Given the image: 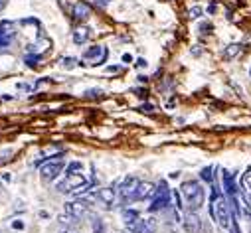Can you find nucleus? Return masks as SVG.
<instances>
[{
    "mask_svg": "<svg viewBox=\"0 0 251 233\" xmlns=\"http://www.w3.org/2000/svg\"><path fill=\"white\" fill-rule=\"evenodd\" d=\"M180 194H182L188 210L198 211L206 202V190L198 180H184L180 186Z\"/></svg>",
    "mask_w": 251,
    "mask_h": 233,
    "instance_id": "f257e3e1",
    "label": "nucleus"
},
{
    "mask_svg": "<svg viewBox=\"0 0 251 233\" xmlns=\"http://www.w3.org/2000/svg\"><path fill=\"white\" fill-rule=\"evenodd\" d=\"M170 200H172V192H170L166 180H160V182L156 184V192H154V196H152V200H151L149 213H156V211L168 210V208L172 206Z\"/></svg>",
    "mask_w": 251,
    "mask_h": 233,
    "instance_id": "f03ea898",
    "label": "nucleus"
},
{
    "mask_svg": "<svg viewBox=\"0 0 251 233\" xmlns=\"http://www.w3.org/2000/svg\"><path fill=\"white\" fill-rule=\"evenodd\" d=\"M141 180L137 176H125L121 182H119V204L123 206H127V204H135V192L139 188Z\"/></svg>",
    "mask_w": 251,
    "mask_h": 233,
    "instance_id": "7ed1b4c3",
    "label": "nucleus"
},
{
    "mask_svg": "<svg viewBox=\"0 0 251 233\" xmlns=\"http://www.w3.org/2000/svg\"><path fill=\"white\" fill-rule=\"evenodd\" d=\"M66 170V162L61 158H53V160H46L42 166H40V178L42 182L46 184H51L57 180L59 174H64Z\"/></svg>",
    "mask_w": 251,
    "mask_h": 233,
    "instance_id": "20e7f679",
    "label": "nucleus"
},
{
    "mask_svg": "<svg viewBox=\"0 0 251 233\" xmlns=\"http://www.w3.org/2000/svg\"><path fill=\"white\" fill-rule=\"evenodd\" d=\"M91 198L97 200L101 206H105L107 210H111L117 202H119V192H117V184L105 186V188H97L91 192Z\"/></svg>",
    "mask_w": 251,
    "mask_h": 233,
    "instance_id": "39448f33",
    "label": "nucleus"
},
{
    "mask_svg": "<svg viewBox=\"0 0 251 233\" xmlns=\"http://www.w3.org/2000/svg\"><path fill=\"white\" fill-rule=\"evenodd\" d=\"M85 184H87V180H85L83 174H72V176H64V180H59L55 184V192H59V194H74L75 190H79Z\"/></svg>",
    "mask_w": 251,
    "mask_h": 233,
    "instance_id": "423d86ee",
    "label": "nucleus"
},
{
    "mask_svg": "<svg viewBox=\"0 0 251 233\" xmlns=\"http://www.w3.org/2000/svg\"><path fill=\"white\" fill-rule=\"evenodd\" d=\"M180 223H182L186 233H200L202 227H204V221H202V217L198 215L196 210H186L182 213V221Z\"/></svg>",
    "mask_w": 251,
    "mask_h": 233,
    "instance_id": "0eeeda50",
    "label": "nucleus"
},
{
    "mask_svg": "<svg viewBox=\"0 0 251 233\" xmlns=\"http://www.w3.org/2000/svg\"><path fill=\"white\" fill-rule=\"evenodd\" d=\"M121 215H123L125 227H127L129 233H137V231H139V227H141V223H143V215H141L139 210H135V208H125V210L121 211Z\"/></svg>",
    "mask_w": 251,
    "mask_h": 233,
    "instance_id": "6e6552de",
    "label": "nucleus"
},
{
    "mask_svg": "<svg viewBox=\"0 0 251 233\" xmlns=\"http://www.w3.org/2000/svg\"><path fill=\"white\" fill-rule=\"evenodd\" d=\"M66 213L74 215L75 219H83L89 213V202L87 200H81V198H75V200H72V202L66 204Z\"/></svg>",
    "mask_w": 251,
    "mask_h": 233,
    "instance_id": "1a4fd4ad",
    "label": "nucleus"
},
{
    "mask_svg": "<svg viewBox=\"0 0 251 233\" xmlns=\"http://www.w3.org/2000/svg\"><path fill=\"white\" fill-rule=\"evenodd\" d=\"M156 192V184L149 182V180H141L137 192H135V202H147V200H152Z\"/></svg>",
    "mask_w": 251,
    "mask_h": 233,
    "instance_id": "9d476101",
    "label": "nucleus"
},
{
    "mask_svg": "<svg viewBox=\"0 0 251 233\" xmlns=\"http://www.w3.org/2000/svg\"><path fill=\"white\" fill-rule=\"evenodd\" d=\"M14 36H16V30H14V24L10 20L0 22V47L10 46V42L14 40Z\"/></svg>",
    "mask_w": 251,
    "mask_h": 233,
    "instance_id": "9b49d317",
    "label": "nucleus"
},
{
    "mask_svg": "<svg viewBox=\"0 0 251 233\" xmlns=\"http://www.w3.org/2000/svg\"><path fill=\"white\" fill-rule=\"evenodd\" d=\"M89 16H91V8H89L85 2H75V4L72 6V18H74V20L83 22V20H87Z\"/></svg>",
    "mask_w": 251,
    "mask_h": 233,
    "instance_id": "f8f14e48",
    "label": "nucleus"
},
{
    "mask_svg": "<svg viewBox=\"0 0 251 233\" xmlns=\"http://www.w3.org/2000/svg\"><path fill=\"white\" fill-rule=\"evenodd\" d=\"M89 38H91V28H89V26H77V28L74 30V42H75L77 46L85 44Z\"/></svg>",
    "mask_w": 251,
    "mask_h": 233,
    "instance_id": "ddd939ff",
    "label": "nucleus"
},
{
    "mask_svg": "<svg viewBox=\"0 0 251 233\" xmlns=\"http://www.w3.org/2000/svg\"><path fill=\"white\" fill-rule=\"evenodd\" d=\"M105 49H107V47H103V46H91V47H87V49L83 51V60H91V62H97L99 57L105 53Z\"/></svg>",
    "mask_w": 251,
    "mask_h": 233,
    "instance_id": "4468645a",
    "label": "nucleus"
},
{
    "mask_svg": "<svg viewBox=\"0 0 251 233\" xmlns=\"http://www.w3.org/2000/svg\"><path fill=\"white\" fill-rule=\"evenodd\" d=\"M239 188H241L243 194L251 200V168H249L245 174H241V178H239Z\"/></svg>",
    "mask_w": 251,
    "mask_h": 233,
    "instance_id": "2eb2a0df",
    "label": "nucleus"
},
{
    "mask_svg": "<svg viewBox=\"0 0 251 233\" xmlns=\"http://www.w3.org/2000/svg\"><path fill=\"white\" fill-rule=\"evenodd\" d=\"M137 233H156V219L154 217H143V223Z\"/></svg>",
    "mask_w": 251,
    "mask_h": 233,
    "instance_id": "dca6fc26",
    "label": "nucleus"
},
{
    "mask_svg": "<svg viewBox=\"0 0 251 233\" xmlns=\"http://www.w3.org/2000/svg\"><path fill=\"white\" fill-rule=\"evenodd\" d=\"M214 172H216V166H206L200 170V180L202 182H208V184H214Z\"/></svg>",
    "mask_w": 251,
    "mask_h": 233,
    "instance_id": "f3484780",
    "label": "nucleus"
},
{
    "mask_svg": "<svg viewBox=\"0 0 251 233\" xmlns=\"http://www.w3.org/2000/svg\"><path fill=\"white\" fill-rule=\"evenodd\" d=\"M83 172V164L81 162H70L68 166H66V170H64V176H72V174H81Z\"/></svg>",
    "mask_w": 251,
    "mask_h": 233,
    "instance_id": "a211bd4d",
    "label": "nucleus"
},
{
    "mask_svg": "<svg viewBox=\"0 0 251 233\" xmlns=\"http://www.w3.org/2000/svg\"><path fill=\"white\" fill-rule=\"evenodd\" d=\"M239 51H241V44H231V46H227L224 49V57H226V60H233Z\"/></svg>",
    "mask_w": 251,
    "mask_h": 233,
    "instance_id": "6ab92c4d",
    "label": "nucleus"
},
{
    "mask_svg": "<svg viewBox=\"0 0 251 233\" xmlns=\"http://www.w3.org/2000/svg\"><path fill=\"white\" fill-rule=\"evenodd\" d=\"M91 227H93V231H95V233H105V225H103L101 217H97V215H93V217H91Z\"/></svg>",
    "mask_w": 251,
    "mask_h": 233,
    "instance_id": "aec40b11",
    "label": "nucleus"
},
{
    "mask_svg": "<svg viewBox=\"0 0 251 233\" xmlns=\"http://www.w3.org/2000/svg\"><path fill=\"white\" fill-rule=\"evenodd\" d=\"M77 64L75 57H61V66H64V70H74Z\"/></svg>",
    "mask_w": 251,
    "mask_h": 233,
    "instance_id": "412c9836",
    "label": "nucleus"
},
{
    "mask_svg": "<svg viewBox=\"0 0 251 233\" xmlns=\"http://www.w3.org/2000/svg\"><path fill=\"white\" fill-rule=\"evenodd\" d=\"M107 57H109V49H105V53H103V55L99 57V60H97V62H93L91 66H93V68H99V66H103V64L107 62Z\"/></svg>",
    "mask_w": 251,
    "mask_h": 233,
    "instance_id": "4be33fe9",
    "label": "nucleus"
},
{
    "mask_svg": "<svg viewBox=\"0 0 251 233\" xmlns=\"http://www.w3.org/2000/svg\"><path fill=\"white\" fill-rule=\"evenodd\" d=\"M202 12H204V10H202L200 6H194V8H190V18H194V20H196V18H200V16H202Z\"/></svg>",
    "mask_w": 251,
    "mask_h": 233,
    "instance_id": "5701e85b",
    "label": "nucleus"
},
{
    "mask_svg": "<svg viewBox=\"0 0 251 233\" xmlns=\"http://www.w3.org/2000/svg\"><path fill=\"white\" fill-rule=\"evenodd\" d=\"M12 152H14L12 148H6V150H4L2 154H0V164H4V162L8 160V156H12Z\"/></svg>",
    "mask_w": 251,
    "mask_h": 233,
    "instance_id": "b1692460",
    "label": "nucleus"
},
{
    "mask_svg": "<svg viewBox=\"0 0 251 233\" xmlns=\"http://www.w3.org/2000/svg\"><path fill=\"white\" fill-rule=\"evenodd\" d=\"M38 60H40V55H28V57H26V60H24V62H26V64H28L30 68H34Z\"/></svg>",
    "mask_w": 251,
    "mask_h": 233,
    "instance_id": "393cba45",
    "label": "nucleus"
},
{
    "mask_svg": "<svg viewBox=\"0 0 251 233\" xmlns=\"http://www.w3.org/2000/svg\"><path fill=\"white\" fill-rule=\"evenodd\" d=\"M99 95H103L101 89H87L85 91V97H99Z\"/></svg>",
    "mask_w": 251,
    "mask_h": 233,
    "instance_id": "a878e982",
    "label": "nucleus"
},
{
    "mask_svg": "<svg viewBox=\"0 0 251 233\" xmlns=\"http://www.w3.org/2000/svg\"><path fill=\"white\" fill-rule=\"evenodd\" d=\"M12 227H14V229H18V231H20V229H24V221H22V219H14V221H12Z\"/></svg>",
    "mask_w": 251,
    "mask_h": 233,
    "instance_id": "bb28decb",
    "label": "nucleus"
},
{
    "mask_svg": "<svg viewBox=\"0 0 251 233\" xmlns=\"http://www.w3.org/2000/svg\"><path fill=\"white\" fill-rule=\"evenodd\" d=\"M57 233H77V231H75L74 227H61Z\"/></svg>",
    "mask_w": 251,
    "mask_h": 233,
    "instance_id": "cd10ccee",
    "label": "nucleus"
},
{
    "mask_svg": "<svg viewBox=\"0 0 251 233\" xmlns=\"http://www.w3.org/2000/svg\"><path fill=\"white\" fill-rule=\"evenodd\" d=\"M123 62H127V64L133 62V55H131V53H125V55H123Z\"/></svg>",
    "mask_w": 251,
    "mask_h": 233,
    "instance_id": "c85d7f7f",
    "label": "nucleus"
},
{
    "mask_svg": "<svg viewBox=\"0 0 251 233\" xmlns=\"http://www.w3.org/2000/svg\"><path fill=\"white\" fill-rule=\"evenodd\" d=\"M107 71L109 73H117V71H121V68L119 66H113V68H107Z\"/></svg>",
    "mask_w": 251,
    "mask_h": 233,
    "instance_id": "c756f323",
    "label": "nucleus"
},
{
    "mask_svg": "<svg viewBox=\"0 0 251 233\" xmlns=\"http://www.w3.org/2000/svg\"><path fill=\"white\" fill-rule=\"evenodd\" d=\"M6 6H8V0H0V12H2Z\"/></svg>",
    "mask_w": 251,
    "mask_h": 233,
    "instance_id": "7c9ffc66",
    "label": "nucleus"
},
{
    "mask_svg": "<svg viewBox=\"0 0 251 233\" xmlns=\"http://www.w3.org/2000/svg\"><path fill=\"white\" fill-rule=\"evenodd\" d=\"M18 89H22V91H24V89L30 91V85H28V83H18Z\"/></svg>",
    "mask_w": 251,
    "mask_h": 233,
    "instance_id": "2f4dec72",
    "label": "nucleus"
},
{
    "mask_svg": "<svg viewBox=\"0 0 251 233\" xmlns=\"http://www.w3.org/2000/svg\"><path fill=\"white\" fill-rule=\"evenodd\" d=\"M145 66H147L145 60H137V68H145Z\"/></svg>",
    "mask_w": 251,
    "mask_h": 233,
    "instance_id": "473e14b6",
    "label": "nucleus"
},
{
    "mask_svg": "<svg viewBox=\"0 0 251 233\" xmlns=\"http://www.w3.org/2000/svg\"><path fill=\"white\" fill-rule=\"evenodd\" d=\"M249 233H251V221H249Z\"/></svg>",
    "mask_w": 251,
    "mask_h": 233,
    "instance_id": "72a5a7b5",
    "label": "nucleus"
}]
</instances>
